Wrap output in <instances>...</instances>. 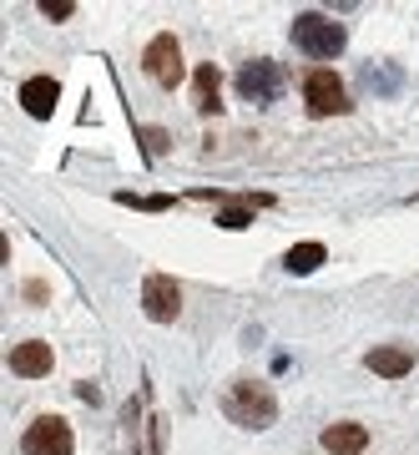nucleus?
Segmentation results:
<instances>
[{
    "label": "nucleus",
    "instance_id": "1",
    "mask_svg": "<svg viewBox=\"0 0 419 455\" xmlns=\"http://www.w3.org/2000/svg\"><path fill=\"white\" fill-rule=\"evenodd\" d=\"M223 415L233 425H242V430H268V425L278 420V400L268 385H258V379H238V385H227L223 395Z\"/></svg>",
    "mask_w": 419,
    "mask_h": 455
},
{
    "label": "nucleus",
    "instance_id": "2",
    "mask_svg": "<svg viewBox=\"0 0 419 455\" xmlns=\"http://www.w3.org/2000/svg\"><path fill=\"white\" fill-rule=\"evenodd\" d=\"M293 46L313 56V61H334L344 46H349V31H344L339 20L319 16V11H304V16H293Z\"/></svg>",
    "mask_w": 419,
    "mask_h": 455
},
{
    "label": "nucleus",
    "instance_id": "3",
    "mask_svg": "<svg viewBox=\"0 0 419 455\" xmlns=\"http://www.w3.org/2000/svg\"><path fill=\"white\" fill-rule=\"evenodd\" d=\"M304 101H308V116H344L349 112V97H344V82L319 66V71H308L304 76Z\"/></svg>",
    "mask_w": 419,
    "mask_h": 455
},
{
    "label": "nucleus",
    "instance_id": "4",
    "mask_svg": "<svg viewBox=\"0 0 419 455\" xmlns=\"http://www.w3.org/2000/svg\"><path fill=\"white\" fill-rule=\"evenodd\" d=\"M278 92H283V66L278 61H248L238 71V97L253 101V107H268V101H278Z\"/></svg>",
    "mask_w": 419,
    "mask_h": 455
},
{
    "label": "nucleus",
    "instance_id": "5",
    "mask_svg": "<svg viewBox=\"0 0 419 455\" xmlns=\"http://www.w3.org/2000/svg\"><path fill=\"white\" fill-rule=\"evenodd\" d=\"M26 455H71L76 451V435L61 415H41L36 425H26V440H20Z\"/></svg>",
    "mask_w": 419,
    "mask_h": 455
},
{
    "label": "nucleus",
    "instance_id": "6",
    "mask_svg": "<svg viewBox=\"0 0 419 455\" xmlns=\"http://www.w3.org/2000/svg\"><path fill=\"white\" fill-rule=\"evenodd\" d=\"M142 71L152 76L157 86H172L182 82V46H178V36H152L146 41V51H142Z\"/></svg>",
    "mask_w": 419,
    "mask_h": 455
},
{
    "label": "nucleus",
    "instance_id": "7",
    "mask_svg": "<svg viewBox=\"0 0 419 455\" xmlns=\"http://www.w3.org/2000/svg\"><path fill=\"white\" fill-rule=\"evenodd\" d=\"M142 314L152 319V324H172V319L182 314V289L167 274H152L142 283Z\"/></svg>",
    "mask_w": 419,
    "mask_h": 455
},
{
    "label": "nucleus",
    "instance_id": "8",
    "mask_svg": "<svg viewBox=\"0 0 419 455\" xmlns=\"http://www.w3.org/2000/svg\"><path fill=\"white\" fill-rule=\"evenodd\" d=\"M51 364H56V355L41 339H26L11 349V374H20V379H41V374H51Z\"/></svg>",
    "mask_w": 419,
    "mask_h": 455
},
{
    "label": "nucleus",
    "instance_id": "9",
    "mask_svg": "<svg viewBox=\"0 0 419 455\" xmlns=\"http://www.w3.org/2000/svg\"><path fill=\"white\" fill-rule=\"evenodd\" d=\"M56 101H61L56 76H31V82H20V107H26L36 122H46V116L56 112Z\"/></svg>",
    "mask_w": 419,
    "mask_h": 455
},
{
    "label": "nucleus",
    "instance_id": "10",
    "mask_svg": "<svg viewBox=\"0 0 419 455\" xmlns=\"http://www.w3.org/2000/svg\"><path fill=\"white\" fill-rule=\"evenodd\" d=\"M364 445H369V430L354 420H339L323 430V451L328 455H364Z\"/></svg>",
    "mask_w": 419,
    "mask_h": 455
},
{
    "label": "nucleus",
    "instance_id": "11",
    "mask_svg": "<svg viewBox=\"0 0 419 455\" xmlns=\"http://www.w3.org/2000/svg\"><path fill=\"white\" fill-rule=\"evenodd\" d=\"M364 364H369L374 374H384V379H404V374L415 370V355H409V349H399V344H379V349H369V355H364Z\"/></svg>",
    "mask_w": 419,
    "mask_h": 455
},
{
    "label": "nucleus",
    "instance_id": "12",
    "mask_svg": "<svg viewBox=\"0 0 419 455\" xmlns=\"http://www.w3.org/2000/svg\"><path fill=\"white\" fill-rule=\"evenodd\" d=\"M217 86H223V71H217L212 61H202V66H197V76H193V107L202 116L223 107V101H217Z\"/></svg>",
    "mask_w": 419,
    "mask_h": 455
},
{
    "label": "nucleus",
    "instance_id": "13",
    "mask_svg": "<svg viewBox=\"0 0 419 455\" xmlns=\"http://www.w3.org/2000/svg\"><path fill=\"white\" fill-rule=\"evenodd\" d=\"M323 259H328V253H323V243H298V248H289V253H283V268H289V274H313Z\"/></svg>",
    "mask_w": 419,
    "mask_h": 455
},
{
    "label": "nucleus",
    "instance_id": "14",
    "mask_svg": "<svg viewBox=\"0 0 419 455\" xmlns=\"http://www.w3.org/2000/svg\"><path fill=\"white\" fill-rule=\"evenodd\" d=\"M217 223L238 233V228H248V223H253V208H223V218H217Z\"/></svg>",
    "mask_w": 419,
    "mask_h": 455
},
{
    "label": "nucleus",
    "instance_id": "15",
    "mask_svg": "<svg viewBox=\"0 0 419 455\" xmlns=\"http://www.w3.org/2000/svg\"><path fill=\"white\" fill-rule=\"evenodd\" d=\"M41 11H46L51 20H66L71 11H76V5H71V0H41Z\"/></svg>",
    "mask_w": 419,
    "mask_h": 455
}]
</instances>
